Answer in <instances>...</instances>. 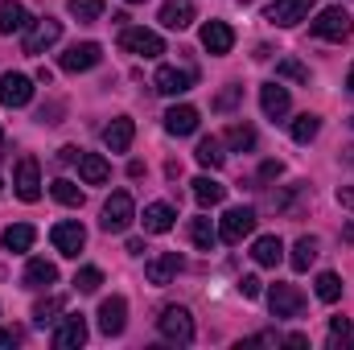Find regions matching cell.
Listing matches in <instances>:
<instances>
[{"mask_svg": "<svg viewBox=\"0 0 354 350\" xmlns=\"http://www.w3.org/2000/svg\"><path fill=\"white\" fill-rule=\"evenodd\" d=\"M33 99V79L25 75H0V103L4 107H25Z\"/></svg>", "mask_w": 354, "mask_h": 350, "instance_id": "14", "label": "cell"}, {"mask_svg": "<svg viewBox=\"0 0 354 350\" xmlns=\"http://www.w3.org/2000/svg\"><path fill=\"white\" fill-rule=\"evenodd\" d=\"M87 342V322H83V313H66L62 322H58V330H54V347L58 350H79Z\"/></svg>", "mask_w": 354, "mask_h": 350, "instance_id": "12", "label": "cell"}, {"mask_svg": "<svg viewBox=\"0 0 354 350\" xmlns=\"http://www.w3.org/2000/svg\"><path fill=\"white\" fill-rule=\"evenodd\" d=\"M120 46H124L128 54H136V58H161V54H165L161 33H153V29H132V25L120 33Z\"/></svg>", "mask_w": 354, "mask_h": 350, "instance_id": "8", "label": "cell"}, {"mask_svg": "<svg viewBox=\"0 0 354 350\" xmlns=\"http://www.w3.org/2000/svg\"><path fill=\"white\" fill-rule=\"evenodd\" d=\"M194 157H198V165H206V169H223V161H227L223 140H214V136H202L198 149H194Z\"/></svg>", "mask_w": 354, "mask_h": 350, "instance_id": "29", "label": "cell"}, {"mask_svg": "<svg viewBox=\"0 0 354 350\" xmlns=\"http://www.w3.org/2000/svg\"><path fill=\"white\" fill-rule=\"evenodd\" d=\"M79 177H83L87 185H103V181L111 177V165H107L99 153H83V157H79Z\"/></svg>", "mask_w": 354, "mask_h": 350, "instance_id": "25", "label": "cell"}, {"mask_svg": "<svg viewBox=\"0 0 354 350\" xmlns=\"http://www.w3.org/2000/svg\"><path fill=\"white\" fill-rule=\"evenodd\" d=\"M29 29V12L21 0H0V33H25Z\"/></svg>", "mask_w": 354, "mask_h": 350, "instance_id": "21", "label": "cell"}, {"mask_svg": "<svg viewBox=\"0 0 354 350\" xmlns=\"http://www.w3.org/2000/svg\"><path fill=\"white\" fill-rule=\"evenodd\" d=\"M62 37V21H54V17H41V21H33L29 29H25V42H21V50L29 54V58H37V54H46L54 42Z\"/></svg>", "mask_w": 354, "mask_h": 350, "instance_id": "5", "label": "cell"}, {"mask_svg": "<svg viewBox=\"0 0 354 350\" xmlns=\"http://www.w3.org/2000/svg\"><path fill=\"white\" fill-rule=\"evenodd\" d=\"M21 280H25V288H46V284H54V280H58V268H54L50 260H29Z\"/></svg>", "mask_w": 354, "mask_h": 350, "instance_id": "26", "label": "cell"}, {"mask_svg": "<svg viewBox=\"0 0 354 350\" xmlns=\"http://www.w3.org/2000/svg\"><path fill=\"white\" fill-rule=\"evenodd\" d=\"M132 136H136V124H132L128 116H115V120L103 128V145H107L111 153H128V149H132Z\"/></svg>", "mask_w": 354, "mask_h": 350, "instance_id": "16", "label": "cell"}, {"mask_svg": "<svg viewBox=\"0 0 354 350\" xmlns=\"http://www.w3.org/2000/svg\"><path fill=\"white\" fill-rule=\"evenodd\" d=\"M17 338H21V334H17V330H4V326H0V347H12V342H17Z\"/></svg>", "mask_w": 354, "mask_h": 350, "instance_id": "46", "label": "cell"}, {"mask_svg": "<svg viewBox=\"0 0 354 350\" xmlns=\"http://www.w3.org/2000/svg\"><path fill=\"white\" fill-rule=\"evenodd\" d=\"M239 99H243V87H235V83H231V87H227L223 95H218V99H214V111H231Z\"/></svg>", "mask_w": 354, "mask_h": 350, "instance_id": "41", "label": "cell"}, {"mask_svg": "<svg viewBox=\"0 0 354 350\" xmlns=\"http://www.w3.org/2000/svg\"><path fill=\"white\" fill-rule=\"evenodd\" d=\"M252 231H256V210H252V206H231V210L218 219V239L231 243V248L243 243Z\"/></svg>", "mask_w": 354, "mask_h": 350, "instance_id": "4", "label": "cell"}, {"mask_svg": "<svg viewBox=\"0 0 354 350\" xmlns=\"http://www.w3.org/2000/svg\"><path fill=\"white\" fill-rule=\"evenodd\" d=\"M317 297H322L326 305H334V301L342 297V280H338L334 272H322V276H317Z\"/></svg>", "mask_w": 354, "mask_h": 350, "instance_id": "38", "label": "cell"}, {"mask_svg": "<svg viewBox=\"0 0 354 350\" xmlns=\"http://www.w3.org/2000/svg\"><path fill=\"white\" fill-rule=\"evenodd\" d=\"M194 21V0H165L161 4V25L165 29H185Z\"/></svg>", "mask_w": 354, "mask_h": 350, "instance_id": "23", "label": "cell"}, {"mask_svg": "<svg viewBox=\"0 0 354 350\" xmlns=\"http://www.w3.org/2000/svg\"><path fill=\"white\" fill-rule=\"evenodd\" d=\"M346 83H351V91H354V66H351V79H346Z\"/></svg>", "mask_w": 354, "mask_h": 350, "instance_id": "48", "label": "cell"}, {"mask_svg": "<svg viewBox=\"0 0 354 350\" xmlns=\"http://www.w3.org/2000/svg\"><path fill=\"white\" fill-rule=\"evenodd\" d=\"M268 309H272V317H301L305 313V293L297 284H272L268 288Z\"/></svg>", "mask_w": 354, "mask_h": 350, "instance_id": "6", "label": "cell"}, {"mask_svg": "<svg viewBox=\"0 0 354 350\" xmlns=\"http://www.w3.org/2000/svg\"><path fill=\"white\" fill-rule=\"evenodd\" d=\"M128 4H145V0H128Z\"/></svg>", "mask_w": 354, "mask_h": 350, "instance_id": "49", "label": "cell"}, {"mask_svg": "<svg viewBox=\"0 0 354 350\" xmlns=\"http://www.w3.org/2000/svg\"><path fill=\"white\" fill-rule=\"evenodd\" d=\"M309 29H313V37H322V42H346L354 33V17L342 4H330V8L317 12V21H313Z\"/></svg>", "mask_w": 354, "mask_h": 350, "instance_id": "1", "label": "cell"}, {"mask_svg": "<svg viewBox=\"0 0 354 350\" xmlns=\"http://www.w3.org/2000/svg\"><path fill=\"white\" fill-rule=\"evenodd\" d=\"M75 21H99L103 17V0H66Z\"/></svg>", "mask_w": 354, "mask_h": 350, "instance_id": "37", "label": "cell"}, {"mask_svg": "<svg viewBox=\"0 0 354 350\" xmlns=\"http://www.w3.org/2000/svg\"><path fill=\"white\" fill-rule=\"evenodd\" d=\"M0 190H4V181H0Z\"/></svg>", "mask_w": 354, "mask_h": 350, "instance_id": "51", "label": "cell"}, {"mask_svg": "<svg viewBox=\"0 0 354 350\" xmlns=\"http://www.w3.org/2000/svg\"><path fill=\"white\" fill-rule=\"evenodd\" d=\"M260 177H280V161H264L260 165Z\"/></svg>", "mask_w": 354, "mask_h": 350, "instance_id": "45", "label": "cell"}, {"mask_svg": "<svg viewBox=\"0 0 354 350\" xmlns=\"http://www.w3.org/2000/svg\"><path fill=\"white\" fill-rule=\"evenodd\" d=\"M145 231L149 235H165V231H174V223H177V210L169 206V202H153V206H145Z\"/></svg>", "mask_w": 354, "mask_h": 350, "instance_id": "20", "label": "cell"}, {"mask_svg": "<svg viewBox=\"0 0 354 350\" xmlns=\"http://www.w3.org/2000/svg\"><path fill=\"white\" fill-rule=\"evenodd\" d=\"M62 309H66L62 297H46V301H37V305H33V326H50L54 313H62Z\"/></svg>", "mask_w": 354, "mask_h": 350, "instance_id": "36", "label": "cell"}, {"mask_svg": "<svg viewBox=\"0 0 354 350\" xmlns=\"http://www.w3.org/2000/svg\"><path fill=\"white\" fill-rule=\"evenodd\" d=\"M189 185H194L198 206H218V202L227 198V185H223V181H214V177H194Z\"/></svg>", "mask_w": 354, "mask_h": 350, "instance_id": "27", "label": "cell"}, {"mask_svg": "<svg viewBox=\"0 0 354 350\" xmlns=\"http://www.w3.org/2000/svg\"><path fill=\"white\" fill-rule=\"evenodd\" d=\"M50 194H54L62 206H83V190H79L75 181H66V177H58V181L50 185Z\"/></svg>", "mask_w": 354, "mask_h": 350, "instance_id": "35", "label": "cell"}, {"mask_svg": "<svg viewBox=\"0 0 354 350\" xmlns=\"http://www.w3.org/2000/svg\"><path fill=\"white\" fill-rule=\"evenodd\" d=\"M276 75L280 79H292V83H309V66H301L297 58H280L276 62Z\"/></svg>", "mask_w": 354, "mask_h": 350, "instance_id": "39", "label": "cell"}, {"mask_svg": "<svg viewBox=\"0 0 354 350\" xmlns=\"http://www.w3.org/2000/svg\"><path fill=\"white\" fill-rule=\"evenodd\" d=\"M153 83H157V91H161V95H181V91H189V87H194V71H177V66H161Z\"/></svg>", "mask_w": 354, "mask_h": 350, "instance_id": "22", "label": "cell"}, {"mask_svg": "<svg viewBox=\"0 0 354 350\" xmlns=\"http://www.w3.org/2000/svg\"><path fill=\"white\" fill-rule=\"evenodd\" d=\"M157 330L165 342H177V347H189L194 342V317L185 305H165L161 317H157Z\"/></svg>", "mask_w": 354, "mask_h": 350, "instance_id": "3", "label": "cell"}, {"mask_svg": "<svg viewBox=\"0 0 354 350\" xmlns=\"http://www.w3.org/2000/svg\"><path fill=\"white\" fill-rule=\"evenodd\" d=\"M99 284H103V272H99V268H79V272H75V288H79V293H95Z\"/></svg>", "mask_w": 354, "mask_h": 350, "instance_id": "40", "label": "cell"}, {"mask_svg": "<svg viewBox=\"0 0 354 350\" xmlns=\"http://www.w3.org/2000/svg\"><path fill=\"white\" fill-rule=\"evenodd\" d=\"M0 157H4V132H0Z\"/></svg>", "mask_w": 354, "mask_h": 350, "instance_id": "47", "label": "cell"}, {"mask_svg": "<svg viewBox=\"0 0 354 350\" xmlns=\"http://www.w3.org/2000/svg\"><path fill=\"white\" fill-rule=\"evenodd\" d=\"M313 260H317V239H313V235L297 239V243H292V256H288L292 272H309V264H313Z\"/></svg>", "mask_w": 354, "mask_h": 350, "instance_id": "31", "label": "cell"}, {"mask_svg": "<svg viewBox=\"0 0 354 350\" xmlns=\"http://www.w3.org/2000/svg\"><path fill=\"white\" fill-rule=\"evenodd\" d=\"M252 260L260 264V268H276V264L284 260V243H280L276 235H260V239L252 243Z\"/></svg>", "mask_w": 354, "mask_h": 350, "instance_id": "24", "label": "cell"}, {"mask_svg": "<svg viewBox=\"0 0 354 350\" xmlns=\"http://www.w3.org/2000/svg\"><path fill=\"white\" fill-rule=\"evenodd\" d=\"M223 145L235 149V153H252V149H256V128H252V124H231V128L223 132Z\"/></svg>", "mask_w": 354, "mask_h": 350, "instance_id": "28", "label": "cell"}, {"mask_svg": "<svg viewBox=\"0 0 354 350\" xmlns=\"http://www.w3.org/2000/svg\"><path fill=\"white\" fill-rule=\"evenodd\" d=\"M189 239H194V248L210 252V248L218 243V227H214L210 219H194V223H189Z\"/></svg>", "mask_w": 354, "mask_h": 350, "instance_id": "32", "label": "cell"}, {"mask_svg": "<svg viewBox=\"0 0 354 350\" xmlns=\"http://www.w3.org/2000/svg\"><path fill=\"white\" fill-rule=\"evenodd\" d=\"M239 293H243L248 301H256V297L264 293V280H260V276H243V280H239Z\"/></svg>", "mask_w": 354, "mask_h": 350, "instance_id": "42", "label": "cell"}, {"mask_svg": "<svg viewBox=\"0 0 354 350\" xmlns=\"http://www.w3.org/2000/svg\"><path fill=\"white\" fill-rule=\"evenodd\" d=\"M103 62V50H99V42H75L62 58H58V66L66 71V75H83V71H95Z\"/></svg>", "mask_w": 354, "mask_h": 350, "instance_id": "9", "label": "cell"}, {"mask_svg": "<svg viewBox=\"0 0 354 350\" xmlns=\"http://www.w3.org/2000/svg\"><path fill=\"white\" fill-rule=\"evenodd\" d=\"M79 157H83V149H75V145H66V149H58V161H62V165H75Z\"/></svg>", "mask_w": 354, "mask_h": 350, "instance_id": "43", "label": "cell"}, {"mask_svg": "<svg viewBox=\"0 0 354 350\" xmlns=\"http://www.w3.org/2000/svg\"><path fill=\"white\" fill-rule=\"evenodd\" d=\"M198 37H202V46H206L210 54H231V46H235V29H231L227 21H206Z\"/></svg>", "mask_w": 354, "mask_h": 350, "instance_id": "15", "label": "cell"}, {"mask_svg": "<svg viewBox=\"0 0 354 350\" xmlns=\"http://www.w3.org/2000/svg\"><path fill=\"white\" fill-rule=\"evenodd\" d=\"M50 239H54V248H58L62 256H79V252L87 248V227H83V223H54Z\"/></svg>", "mask_w": 354, "mask_h": 350, "instance_id": "11", "label": "cell"}, {"mask_svg": "<svg viewBox=\"0 0 354 350\" xmlns=\"http://www.w3.org/2000/svg\"><path fill=\"white\" fill-rule=\"evenodd\" d=\"M33 239H37V231H33L29 223H12V227L4 231V239H0V243H4V252H29V248H33Z\"/></svg>", "mask_w": 354, "mask_h": 350, "instance_id": "30", "label": "cell"}, {"mask_svg": "<svg viewBox=\"0 0 354 350\" xmlns=\"http://www.w3.org/2000/svg\"><path fill=\"white\" fill-rule=\"evenodd\" d=\"M338 206L354 210V185H342V190H338Z\"/></svg>", "mask_w": 354, "mask_h": 350, "instance_id": "44", "label": "cell"}, {"mask_svg": "<svg viewBox=\"0 0 354 350\" xmlns=\"http://www.w3.org/2000/svg\"><path fill=\"white\" fill-rule=\"evenodd\" d=\"M243 4H252V0H243Z\"/></svg>", "mask_w": 354, "mask_h": 350, "instance_id": "50", "label": "cell"}, {"mask_svg": "<svg viewBox=\"0 0 354 350\" xmlns=\"http://www.w3.org/2000/svg\"><path fill=\"white\" fill-rule=\"evenodd\" d=\"M317 132H322V120H317V116H309V111H305V116H297V120H292V140H297V145H309Z\"/></svg>", "mask_w": 354, "mask_h": 350, "instance_id": "34", "label": "cell"}, {"mask_svg": "<svg viewBox=\"0 0 354 350\" xmlns=\"http://www.w3.org/2000/svg\"><path fill=\"white\" fill-rule=\"evenodd\" d=\"M132 219H136L132 194H128V190H115V194L103 202V219H99V227H103L107 235H124V231L132 227Z\"/></svg>", "mask_w": 354, "mask_h": 350, "instance_id": "2", "label": "cell"}, {"mask_svg": "<svg viewBox=\"0 0 354 350\" xmlns=\"http://www.w3.org/2000/svg\"><path fill=\"white\" fill-rule=\"evenodd\" d=\"M12 185H17V198H21V202H37V198H41V165H37V157L25 153V157L17 161Z\"/></svg>", "mask_w": 354, "mask_h": 350, "instance_id": "7", "label": "cell"}, {"mask_svg": "<svg viewBox=\"0 0 354 350\" xmlns=\"http://www.w3.org/2000/svg\"><path fill=\"white\" fill-rule=\"evenodd\" d=\"M354 347V322L351 317H334L330 322V350H351Z\"/></svg>", "mask_w": 354, "mask_h": 350, "instance_id": "33", "label": "cell"}, {"mask_svg": "<svg viewBox=\"0 0 354 350\" xmlns=\"http://www.w3.org/2000/svg\"><path fill=\"white\" fill-rule=\"evenodd\" d=\"M177 272H181V256H177V252H161L157 260L145 264V280H149V284H157V288H161V284H169Z\"/></svg>", "mask_w": 354, "mask_h": 350, "instance_id": "17", "label": "cell"}, {"mask_svg": "<svg viewBox=\"0 0 354 350\" xmlns=\"http://www.w3.org/2000/svg\"><path fill=\"white\" fill-rule=\"evenodd\" d=\"M309 8H313V0H272V4H268V21L288 29V25L305 21V17H309Z\"/></svg>", "mask_w": 354, "mask_h": 350, "instance_id": "13", "label": "cell"}, {"mask_svg": "<svg viewBox=\"0 0 354 350\" xmlns=\"http://www.w3.org/2000/svg\"><path fill=\"white\" fill-rule=\"evenodd\" d=\"M165 132L169 136H189V132H198V107H189V103H177L165 111Z\"/></svg>", "mask_w": 354, "mask_h": 350, "instance_id": "18", "label": "cell"}, {"mask_svg": "<svg viewBox=\"0 0 354 350\" xmlns=\"http://www.w3.org/2000/svg\"><path fill=\"white\" fill-rule=\"evenodd\" d=\"M288 87H280V83H264L260 87V107H264L268 120H284L288 116Z\"/></svg>", "mask_w": 354, "mask_h": 350, "instance_id": "19", "label": "cell"}, {"mask_svg": "<svg viewBox=\"0 0 354 350\" xmlns=\"http://www.w3.org/2000/svg\"><path fill=\"white\" fill-rule=\"evenodd\" d=\"M124 326H128V301H124V297H107V301L99 305V334L120 338Z\"/></svg>", "mask_w": 354, "mask_h": 350, "instance_id": "10", "label": "cell"}]
</instances>
